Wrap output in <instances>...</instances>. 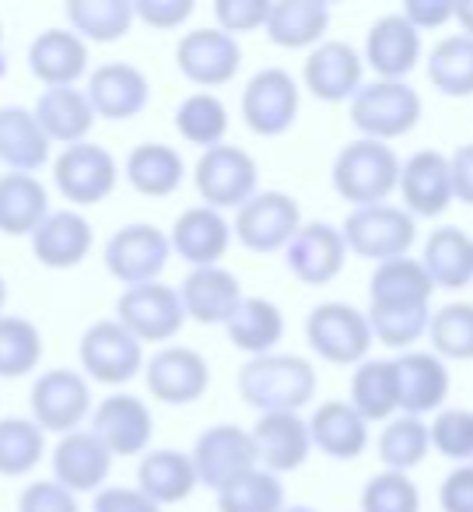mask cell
<instances>
[{"label":"cell","mask_w":473,"mask_h":512,"mask_svg":"<svg viewBox=\"0 0 473 512\" xmlns=\"http://www.w3.org/2000/svg\"><path fill=\"white\" fill-rule=\"evenodd\" d=\"M305 341L323 362L358 365L372 348V327L361 309L347 302H323L305 320Z\"/></svg>","instance_id":"cell-6"},{"label":"cell","mask_w":473,"mask_h":512,"mask_svg":"<svg viewBox=\"0 0 473 512\" xmlns=\"http://www.w3.org/2000/svg\"><path fill=\"white\" fill-rule=\"evenodd\" d=\"M176 130L186 141L200 144V148H218L225 144L228 134V109L218 95L211 92H193L190 99L179 102L176 109Z\"/></svg>","instance_id":"cell-45"},{"label":"cell","mask_w":473,"mask_h":512,"mask_svg":"<svg viewBox=\"0 0 473 512\" xmlns=\"http://www.w3.org/2000/svg\"><path fill=\"white\" fill-rule=\"evenodd\" d=\"M365 320L386 348H410L428 330L431 313L428 306H372Z\"/></svg>","instance_id":"cell-49"},{"label":"cell","mask_w":473,"mask_h":512,"mask_svg":"<svg viewBox=\"0 0 473 512\" xmlns=\"http://www.w3.org/2000/svg\"><path fill=\"white\" fill-rule=\"evenodd\" d=\"M361 512H421V491L400 470H382L361 488Z\"/></svg>","instance_id":"cell-50"},{"label":"cell","mask_w":473,"mask_h":512,"mask_svg":"<svg viewBox=\"0 0 473 512\" xmlns=\"http://www.w3.org/2000/svg\"><path fill=\"white\" fill-rule=\"evenodd\" d=\"M43 358V334L25 316L0 313V379H18Z\"/></svg>","instance_id":"cell-46"},{"label":"cell","mask_w":473,"mask_h":512,"mask_svg":"<svg viewBox=\"0 0 473 512\" xmlns=\"http://www.w3.org/2000/svg\"><path fill=\"white\" fill-rule=\"evenodd\" d=\"M144 383H148V393L155 400L183 407L207 393V386H211V369H207V358L200 355V351L172 344V348H162L144 365Z\"/></svg>","instance_id":"cell-15"},{"label":"cell","mask_w":473,"mask_h":512,"mask_svg":"<svg viewBox=\"0 0 473 512\" xmlns=\"http://www.w3.org/2000/svg\"><path fill=\"white\" fill-rule=\"evenodd\" d=\"M428 334L435 344V355L452 358V362L473 358V306L452 302V306L438 309L428 320Z\"/></svg>","instance_id":"cell-48"},{"label":"cell","mask_w":473,"mask_h":512,"mask_svg":"<svg viewBox=\"0 0 473 512\" xmlns=\"http://www.w3.org/2000/svg\"><path fill=\"white\" fill-rule=\"evenodd\" d=\"M284 484L277 474L253 467L218 491V512H281Z\"/></svg>","instance_id":"cell-43"},{"label":"cell","mask_w":473,"mask_h":512,"mask_svg":"<svg viewBox=\"0 0 473 512\" xmlns=\"http://www.w3.org/2000/svg\"><path fill=\"white\" fill-rule=\"evenodd\" d=\"M92 411L88 379L74 369H50L32 386V421L43 432H78Z\"/></svg>","instance_id":"cell-13"},{"label":"cell","mask_w":473,"mask_h":512,"mask_svg":"<svg viewBox=\"0 0 473 512\" xmlns=\"http://www.w3.org/2000/svg\"><path fill=\"white\" fill-rule=\"evenodd\" d=\"M193 183H197V193L204 197V207H214V211L235 207L239 211L256 193L260 172H256V162L246 148L218 144V148H207L200 155L197 169H193Z\"/></svg>","instance_id":"cell-5"},{"label":"cell","mask_w":473,"mask_h":512,"mask_svg":"<svg viewBox=\"0 0 473 512\" xmlns=\"http://www.w3.org/2000/svg\"><path fill=\"white\" fill-rule=\"evenodd\" d=\"M316 369L298 355H260L239 369V393L260 414H298L316 393Z\"/></svg>","instance_id":"cell-1"},{"label":"cell","mask_w":473,"mask_h":512,"mask_svg":"<svg viewBox=\"0 0 473 512\" xmlns=\"http://www.w3.org/2000/svg\"><path fill=\"white\" fill-rule=\"evenodd\" d=\"M169 256H172L169 235L162 228L137 221V225H123L120 232L109 235L102 260H106V271L116 281L134 288L155 281L165 271V264H169Z\"/></svg>","instance_id":"cell-11"},{"label":"cell","mask_w":473,"mask_h":512,"mask_svg":"<svg viewBox=\"0 0 473 512\" xmlns=\"http://www.w3.org/2000/svg\"><path fill=\"white\" fill-rule=\"evenodd\" d=\"M428 81L449 99L473 95V39L470 36H445L428 53Z\"/></svg>","instance_id":"cell-41"},{"label":"cell","mask_w":473,"mask_h":512,"mask_svg":"<svg viewBox=\"0 0 473 512\" xmlns=\"http://www.w3.org/2000/svg\"><path fill=\"white\" fill-rule=\"evenodd\" d=\"M197 481L207 488L221 491L228 481H235L239 474L253 470L256 463V446L253 435L239 425H211L207 432H200L197 446L190 453Z\"/></svg>","instance_id":"cell-14"},{"label":"cell","mask_w":473,"mask_h":512,"mask_svg":"<svg viewBox=\"0 0 473 512\" xmlns=\"http://www.w3.org/2000/svg\"><path fill=\"white\" fill-rule=\"evenodd\" d=\"M67 22L81 43H116L134 25V8L130 0H71Z\"/></svg>","instance_id":"cell-40"},{"label":"cell","mask_w":473,"mask_h":512,"mask_svg":"<svg viewBox=\"0 0 473 512\" xmlns=\"http://www.w3.org/2000/svg\"><path fill=\"white\" fill-rule=\"evenodd\" d=\"M228 242H232V225L225 221V214L204 204L179 214L169 232L172 253L183 256L193 271L197 267H218L221 256L228 253Z\"/></svg>","instance_id":"cell-27"},{"label":"cell","mask_w":473,"mask_h":512,"mask_svg":"<svg viewBox=\"0 0 473 512\" xmlns=\"http://www.w3.org/2000/svg\"><path fill=\"white\" fill-rule=\"evenodd\" d=\"M403 193V211L410 218H438L449 211L452 204V179H449V158L442 151H414L407 162L400 165V179H396Z\"/></svg>","instance_id":"cell-19"},{"label":"cell","mask_w":473,"mask_h":512,"mask_svg":"<svg viewBox=\"0 0 473 512\" xmlns=\"http://www.w3.org/2000/svg\"><path fill=\"white\" fill-rule=\"evenodd\" d=\"M421 60V32L396 11V15H382L379 22L368 29L365 39V60L379 81H403Z\"/></svg>","instance_id":"cell-23"},{"label":"cell","mask_w":473,"mask_h":512,"mask_svg":"<svg viewBox=\"0 0 473 512\" xmlns=\"http://www.w3.org/2000/svg\"><path fill=\"white\" fill-rule=\"evenodd\" d=\"M417 32L421 29H438L452 18V0H407L400 11Z\"/></svg>","instance_id":"cell-57"},{"label":"cell","mask_w":473,"mask_h":512,"mask_svg":"<svg viewBox=\"0 0 473 512\" xmlns=\"http://www.w3.org/2000/svg\"><path fill=\"white\" fill-rule=\"evenodd\" d=\"M18 512H81L78 495L60 488L57 481H32L18 498Z\"/></svg>","instance_id":"cell-53"},{"label":"cell","mask_w":473,"mask_h":512,"mask_svg":"<svg viewBox=\"0 0 473 512\" xmlns=\"http://www.w3.org/2000/svg\"><path fill=\"white\" fill-rule=\"evenodd\" d=\"M302 228V207L291 193L267 190L253 193L246 204L235 211L232 232L253 253H277L281 246H288L295 239V232Z\"/></svg>","instance_id":"cell-7"},{"label":"cell","mask_w":473,"mask_h":512,"mask_svg":"<svg viewBox=\"0 0 473 512\" xmlns=\"http://www.w3.org/2000/svg\"><path fill=\"white\" fill-rule=\"evenodd\" d=\"M225 327L235 348L260 358V355H270V351L277 348V341L284 337V316L270 299L249 295V299L239 302V309H235Z\"/></svg>","instance_id":"cell-39"},{"label":"cell","mask_w":473,"mask_h":512,"mask_svg":"<svg viewBox=\"0 0 473 512\" xmlns=\"http://www.w3.org/2000/svg\"><path fill=\"white\" fill-rule=\"evenodd\" d=\"M116 323L127 327L141 344H162L183 330L186 313L176 288L148 281V285L123 288L120 302H116Z\"/></svg>","instance_id":"cell-10"},{"label":"cell","mask_w":473,"mask_h":512,"mask_svg":"<svg viewBox=\"0 0 473 512\" xmlns=\"http://www.w3.org/2000/svg\"><path fill=\"white\" fill-rule=\"evenodd\" d=\"M0 162L11 165V172H29V176H36V169L50 162V141L32 109L0 106Z\"/></svg>","instance_id":"cell-33"},{"label":"cell","mask_w":473,"mask_h":512,"mask_svg":"<svg viewBox=\"0 0 473 512\" xmlns=\"http://www.w3.org/2000/svg\"><path fill=\"white\" fill-rule=\"evenodd\" d=\"M449 179H452V200H463L473 207V144L456 148L449 158Z\"/></svg>","instance_id":"cell-58"},{"label":"cell","mask_w":473,"mask_h":512,"mask_svg":"<svg viewBox=\"0 0 473 512\" xmlns=\"http://www.w3.org/2000/svg\"><path fill=\"white\" fill-rule=\"evenodd\" d=\"M428 449H431L428 425L421 418H410V414L389 418V425L379 435V460L389 470H400V474H407L410 467L424 463Z\"/></svg>","instance_id":"cell-47"},{"label":"cell","mask_w":473,"mask_h":512,"mask_svg":"<svg viewBox=\"0 0 473 512\" xmlns=\"http://www.w3.org/2000/svg\"><path fill=\"white\" fill-rule=\"evenodd\" d=\"M347 246L344 235L326 221H309L295 232L288 242V267L302 285H330L340 271H344Z\"/></svg>","instance_id":"cell-20"},{"label":"cell","mask_w":473,"mask_h":512,"mask_svg":"<svg viewBox=\"0 0 473 512\" xmlns=\"http://www.w3.org/2000/svg\"><path fill=\"white\" fill-rule=\"evenodd\" d=\"M396 383V411L421 418L445 404L449 397V369L431 351H403L393 362Z\"/></svg>","instance_id":"cell-18"},{"label":"cell","mask_w":473,"mask_h":512,"mask_svg":"<svg viewBox=\"0 0 473 512\" xmlns=\"http://www.w3.org/2000/svg\"><path fill=\"white\" fill-rule=\"evenodd\" d=\"M442 512H473V463H459L438 488Z\"/></svg>","instance_id":"cell-55"},{"label":"cell","mask_w":473,"mask_h":512,"mask_svg":"<svg viewBox=\"0 0 473 512\" xmlns=\"http://www.w3.org/2000/svg\"><path fill=\"white\" fill-rule=\"evenodd\" d=\"M431 292H435V285H431L421 260H414V256L386 260V264L375 267L372 281H368L372 306H428Z\"/></svg>","instance_id":"cell-38"},{"label":"cell","mask_w":473,"mask_h":512,"mask_svg":"<svg viewBox=\"0 0 473 512\" xmlns=\"http://www.w3.org/2000/svg\"><path fill=\"white\" fill-rule=\"evenodd\" d=\"M253 446L256 460L263 463V470L270 474H291L298 470L312 453L309 425L302 414H260V421L253 425Z\"/></svg>","instance_id":"cell-24"},{"label":"cell","mask_w":473,"mask_h":512,"mask_svg":"<svg viewBox=\"0 0 473 512\" xmlns=\"http://www.w3.org/2000/svg\"><path fill=\"white\" fill-rule=\"evenodd\" d=\"M347 404L361 414V421H389L396 411V383H393V362H372L358 365L351 376V400Z\"/></svg>","instance_id":"cell-42"},{"label":"cell","mask_w":473,"mask_h":512,"mask_svg":"<svg viewBox=\"0 0 473 512\" xmlns=\"http://www.w3.org/2000/svg\"><path fill=\"white\" fill-rule=\"evenodd\" d=\"M361 78H365V64H361V53L351 43H340V39L319 43L305 57V88L319 102L354 99V92L365 85Z\"/></svg>","instance_id":"cell-22"},{"label":"cell","mask_w":473,"mask_h":512,"mask_svg":"<svg viewBox=\"0 0 473 512\" xmlns=\"http://www.w3.org/2000/svg\"><path fill=\"white\" fill-rule=\"evenodd\" d=\"M421 267L428 271L435 288H466L473 281V239L463 228L442 225L424 242Z\"/></svg>","instance_id":"cell-35"},{"label":"cell","mask_w":473,"mask_h":512,"mask_svg":"<svg viewBox=\"0 0 473 512\" xmlns=\"http://www.w3.org/2000/svg\"><path fill=\"white\" fill-rule=\"evenodd\" d=\"M431 449L459 463H473V411L466 407H449L438 411V418L428 425Z\"/></svg>","instance_id":"cell-51"},{"label":"cell","mask_w":473,"mask_h":512,"mask_svg":"<svg viewBox=\"0 0 473 512\" xmlns=\"http://www.w3.org/2000/svg\"><path fill=\"white\" fill-rule=\"evenodd\" d=\"M46 453V432L36 421L0 418V477H25Z\"/></svg>","instance_id":"cell-44"},{"label":"cell","mask_w":473,"mask_h":512,"mask_svg":"<svg viewBox=\"0 0 473 512\" xmlns=\"http://www.w3.org/2000/svg\"><path fill=\"white\" fill-rule=\"evenodd\" d=\"M400 158L382 141H351L333 162V190L354 207L382 204L396 190Z\"/></svg>","instance_id":"cell-2"},{"label":"cell","mask_w":473,"mask_h":512,"mask_svg":"<svg viewBox=\"0 0 473 512\" xmlns=\"http://www.w3.org/2000/svg\"><path fill=\"white\" fill-rule=\"evenodd\" d=\"M53 183L60 197H67L71 204L92 207L116 190V158L102 144H71L53 162Z\"/></svg>","instance_id":"cell-12"},{"label":"cell","mask_w":473,"mask_h":512,"mask_svg":"<svg viewBox=\"0 0 473 512\" xmlns=\"http://www.w3.org/2000/svg\"><path fill=\"white\" fill-rule=\"evenodd\" d=\"M46 214H50V197L36 176H29V172H4L0 176V232L32 235Z\"/></svg>","instance_id":"cell-36"},{"label":"cell","mask_w":473,"mask_h":512,"mask_svg":"<svg viewBox=\"0 0 473 512\" xmlns=\"http://www.w3.org/2000/svg\"><path fill=\"white\" fill-rule=\"evenodd\" d=\"M92 435L109 449V456H137L155 435V418L148 404L134 393H109L92 411Z\"/></svg>","instance_id":"cell-16"},{"label":"cell","mask_w":473,"mask_h":512,"mask_svg":"<svg viewBox=\"0 0 473 512\" xmlns=\"http://www.w3.org/2000/svg\"><path fill=\"white\" fill-rule=\"evenodd\" d=\"M330 25V4L326 0H277L270 4L267 15V36L274 46L284 50H305L323 39Z\"/></svg>","instance_id":"cell-34"},{"label":"cell","mask_w":473,"mask_h":512,"mask_svg":"<svg viewBox=\"0 0 473 512\" xmlns=\"http://www.w3.org/2000/svg\"><path fill=\"white\" fill-rule=\"evenodd\" d=\"M92 242L95 232L85 214L50 211L32 232V253L50 271H71V267L85 264V256L92 253Z\"/></svg>","instance_id":"cell-26"},{"label":"cell","mask_w":473,"mask_h":512,"mask_svg":"<svg viewBox=\"0 0 473 512\" xmlns=\"http://www.w3.org/2000/svg\"><path fill=\"white\" fill-rule=\"evenodd\" d=\"M309 439L316 449H323L330 460H358L368 442V425L347 400H326L316 407L309 421Z\"/></svg>","instance_id":"cell-31"},{"label":"cell","mask_w":473,"mask_h":512,"mask_svg":"<svg viewBox=\"0 0 473 512\" xmlns=\"http://www.w3.org/2000/svg\"><path fill=\"white\" fill-rule=\"evenodd\" d=\"M452 18L459 22L463 36L473 39V0H459V4H452Z\"/></svg>","instance_id":"cell-59"},{"label":"cell","mask_w":473,"mask_h":512,"mask_svg":"<svg viewBox=\"0 0 473 512\" xmlns=\"http://www.w3.org/2000/svg\"><path fill=\"white\" fill-rule=\"evenodd\" d=\"M36 123L43 127L46 141H60L64 148L81 144L95 127V113L81 88H46L32 109Z\"/></svg>","instance_id":"cell-30"},{"label":"cell","mask_w":473,"mask_h":512,"mask_svg":"<svg viewBox=\"0 0 473 512\" xmlns=\"http://www.w3.org/2000/svg\"><path fill=\"white\" fill-rule=\"evenodd\" d=\"M95 512H162L141 488H99L95 491V502H92Z\"/></svg>","instance_id":"cell-56"},{"label":"cell","mask_w":473,"mask_h":512,"mask_svg":"<svg viewBox=\"0 0 473 512\" xmlns=\"http://www.w3.org/2000/svg\"><path fill=\"white\" fill-rule=\"evenodd\" d=\"M88 106L95 116L106 120H130L137 116L151 99V85L144 78V71H137L134 64L123 60H109V64L95 67L88 78Z\"/></svg>","instance_id":"cell-21"},{"label":"cell","mask_w":473,"mask_h":512,"mask_svg":"<svg viewBox=\"0 0 473 512\" xmlns=\"http://www.w3.org/2000/svg\"><path fill=\"white\" fill-rule=\"evenodd\" d=\"M0 36H4V29H0Z\"/></svg>","instance_id":"cell-62"},{"label":"cell","mask_w":473,"mask_h":512,"mask_svg":"<svg viewBox=\"0 0 473 512\" xmlns=\"http://www.w3.org/2000/svg\"><path fill=\"white\" fill-rule=\"evenodd\" d=\"M344 246L351 253L365 256V260H396L407 256L417 239V225L403 207L393 204H372V207H354L344 221Z\"/></svg>","instance_id":"cell-4"},{"label":"cell","mask_w":473,"mask_h":512,"mask_svg":"<svg viewBox=\"0 0 473 512\" xmlns=\"http://www.w3.org/2000/svg\"><path fill=\"white\" fill-rule=\"evenodd\" d=\"M134 18L151 29H179L193 15V0H130Z\"/></svg>","instance_id":"cell-54"},{"label":"cell","mask_w":473,"mask_h":512,"mask_svg":"<svg viewBox=\"0 0 473 512\" xmlns=\"http://www.w3.org/2000/svg\"><path fill=\"white\" fill-rule=\"evenodd\" d=\"M351 123L368 141H393L421 123V95L407 81H368L351 99Z\"/></svg>","instance_id":"cell-3"},{"label":"cell","mask_w":473,"mask_h":512,"mask_svg":"<svg viewBox=\"0 0 473 512\" xmlns=\"http://www.w3.org/2000/svg\"><path fill=\"white\" fill-rule=\"evenodd\" d=\"M270 0H214V18H218L225 36H242L267 25Z\"/></svg>","instance_id":"cell-52"},{"label":"cell","mask_w":473,"mask_h":512,"mask_svg":"<svg viewBox=\"0 0 473 512\" xmlns=\"http://www.w3.org/2000/svg\"><path fill=\"white\" fill-rule=\"evenodd\" d=\"M298 109H302V92L298 81L284 67H263L249 78L242 92V120L253 134L281 137L295 127Z\"/></svg>","instance_id":"cell-8"},{"label":"cell","mask_w":473,"mask_h":512,"mask_svg":"<svg viewBox=\"0 0 473 512\" xmlns=\"http://www.w3.org/2000/svg\"><path fill=\"white\" fill-rule=\"evenodd\" d=\"M78 358L88 379L106 386H123L144 369V344L116 320H99L81 337Z\"/></svg>","instance_id":"cell-9"},{"label":"cell","mask_w":473,"mask_h":512,"mask_svg":"<svg viewBox=\"0 0 473 512\" xmlns=\"http://www.w3.org/2000/svg\"><path fill=\"white\" fill-rule=\"evenodd\" d=\"M242 299L246 295H242L239 278L232 271H225V267H197V271L186 274L183 288H179L183 313L193 316L197 323H204V327L228 323Z\"/></svg>","instance_id":"cell-28"},{"label":"cell","mask_w":473,"mask_h":512,"mask_svg":"<svg viewBox=\"0 0 473 512\" xmlns=\"http://www.w3.org/2000/svg\"><path fill=\"white\" fill-rule=\"evenodd\" d=\"M197 470H193L190 453L183 449H151L141 456L137 467V488L162 509V505L183 502L197 488Z\"/></svg>","instance_id":"cell-32"},{"label":"cell","mask_w":473,"mask_h":512,"mask_svg":"<svg viewBox=\"0 0 473 512\" xmlns=\"http://www.w3.org/2000/svg\"><path fill=\"white\" fill-rule=\"evenodd\" d=\"M281 512H316V509H309V505H284Z\"/></svg>","instance_id":"cell-60"},{"label":"cell","mask_w":473,"mask_h":512,"mask_svg":"<svg viewBox=\"0 0 473 512\" xmlns=\"http://www.w3.org/2000/svg\"><path fill=\"white\" fill-rule=\"evenodd\" d=\"M186 165L183 155H179L172 144H137L134 151L127 155V179L137 193L144 197H169L183 186Z\"/></svg>","instance_id":"cell-37"},{"label":"cell","mask_w":473,"mask_h":512,"mask_svg":"<svg viewBox=\"0 0 473 512\" xmlns=\"http://www.w3.org/2000/svg\"><path fill=\"white\" fill-rule=\"evenodd\" d=\"M109 470H113V456L92 432L78 428V432L60 435V442L53 446V481L71 495L99 491L106 484Z\"/></svg>","instance_id":"cell-25"},{"label":"cell","mask_w":473,"mask_h":512,"mask_svg":"<svg viewBox=\"0 0 473 512\" xmlns=\"http://www.w3.org/2000/svg\"><path fill=\"white\" fill-rule=\"evenodd\" d=\"M29 71L46 88H71L88 71V46L71 29H46L29 46Z\"/></svg>","instance_id":"cell-29"},{"label":"cell","mask_w":473,"mask_h":512,"mask_svg":"<svg viewBox=\"0 0 473 512\" xmlns=\"http://www.w3.org/2000/svg\"><path fill=\"white\" fill-rule=\"evenodd\" d=\"M176 64L186 81L200 88H218L239 74L242 46L221 29H193L179 39Z\"/></svg>","instance_id":"cell-17"},{"label":"cell","mask_w":473,"mask_h":512,"mask_svg":"<svg viewBox=\"0 0 473 512\" xmlns=\"http://www.w3.org/2000/svg\"><path fill=\"white\" fill-rule=\"evenodd\" d=\"M4 302H8V285H4V278H0V309H4Z\"/></svg>","instance_id":"cell-61"}]
</instances>
